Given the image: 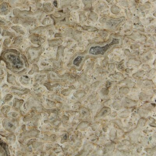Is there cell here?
<instances>
[{
	"label": "cell",
	"instance_id": "7a4b0ae2",
	"mask_svg": "<svg viewBox=\"0 0 156 156\" xmlns=\"http://www.w3.org/2000/svg\"><path fill=\"white\" fill-rule=\"evenodd\" d=\"M82 57H78L75 60L74 64L75 65H76L77 66H78V65H79V64H80V62L82 61Z\"/></svg>",
	"mask_w": 156,
	"mask_h": 156
},
{
	"label": "cell",
	"instance_id": "6da1fadb",
	"mask_svg": "<svg viewBox=\"0 0 156 156\" xmlns=\"http://www.w3.org/2000/svg\"><path fill=\"white\" fill-rule=\"evenodd\" d=\"M112 44V43L110 45H107L103 47H100L99 46L92 47L91 49L90 50V53H91L92 54H96V55L99 54H103L108 49V48Z\"/></svg>",
	"mask_w": 156,
	"mask_h": 156
}]
</instances>
